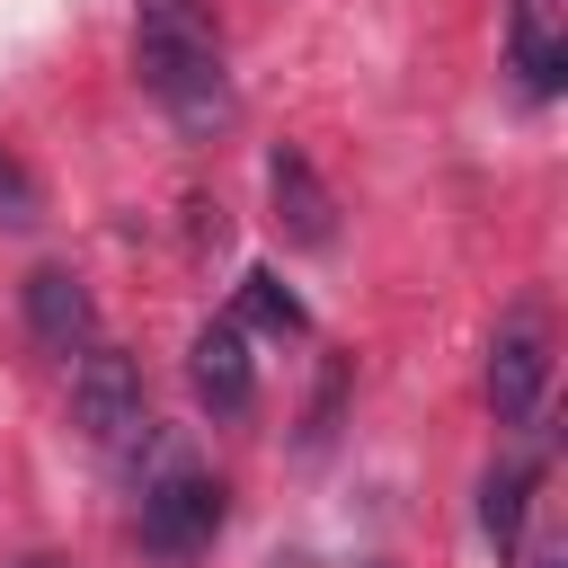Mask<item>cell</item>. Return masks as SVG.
Segmentation results:
<instances>
[{"label":"cell","mask_w":568,"mask_h":568,"mask_svg":"<svg viewBox=\"0 0 568 568\" xmlns=\"http://www.w3.org/2000/svg\"><path fill=\"white\" fill-rule=\"evenodd\" d=\"M133 71L178 133L231 124V71H222V36H213L204 0H142L133 9Z\"/></svg>","instance_id":"1"},{"label":"cell","mask_w":568,"mask_h":568,"mask_svg":"<svg viewBox=\"0 0 568 568\" xmlns=\"http://www.w3.org/2000/svg\"><path fill=\"white\" fill-rule=\"evenodd\" d=\"M71 417H80V435H89L98 453H133V444H151V390H142V364H133L124 346L89 337V346L71 355Z\"/></svg>","instance_id":"2"},{"label":"cell","mask_w":568,"mask_h":568,"mask_svg":"<svg viewBox=\"0 0 568 568\" xmlns=\"http://www.w3.org/2000/svg\"><path fill=\"white\" fill-rule=\"evenodd\" d=\"M541 390H550V311L515 302L497 320V337H488V408H497V426H532Z\"/></svg>","instance_id":"3"},{"label":"cell","mask_w":568,"mask_h":568,"mask_svg":"<svg viewBox=\"0 0 568 568\" xmlns=\"http://www.w3.org/2000/svg\"><path fill=\"white\" fill-rule=\"evenodd\" d=\"M213 532H222V479L169 462L142 488V550L151 559H195V550H213Z\"/></svg>","instance_id":"4"},{"label":"cell","mask_w":568,"mask_h":568,"mask_svg":"<svg viewBox=\"0 0 568 568\" xmlns=\"http://www.w3.org/2000/svg\"><path fill=\"white\" fill-rule=\"evenodd\" d=\"M186 382H195V399H204L213 417H248V399H257L248 328H240V320H204L195 346H186Z\"/></svg>","instance_id":"5"},{"label":"cell","mask_w":568,"mask_h":568,"mask_svg":"<svg viewBox=\"0 0 568 568\" xmlns=\"http://www.w3.org/2000/svg\"><path fill=\"white\" fill-rule=\"evenodd\" d=\"M266 204H275V231H284L293 248H328V240H337V204H328L320 169H311L293 142L266 151Z\"/></svg>","instance_id":"6"},{"label":"cell","mask_w":568,"mask_h":568,"mask_svg":"<svg viewBox=\"0 0 568 568\" xmlns=\"http://www.w3.org/2000/svg\"><path fill=\"white\" fill-rule=\"evenodd\" d=\"M27 337H36L44 355H62V364L98 337V302H89V284H80L71 266H36V275H27Z\"/></svg>","instance_id":"7"},{"label":"cell","mask_w":568,"mask_h":568,"mask_svg":"<svg viewBox=\"0 0 568 568\" xmlns=\"http://www.w3.org/2000/svg\"><path fill=\"white\" fill-rule=\"evenodd\" d=\"M506 44H515L524 89H532V98H550V89L568 80V0H515Z\"/></svg>","instance_id":"8"},{"label":"cell","mask_w":568,"mask_h":568,"mask_svg":"<svg viewBox=\"0 0 568 568\" xmlns=\"http://www.w3.org/2000/svg\"><path fill=\"white\" fill-rule=\"evenodd\" d=\"M532 488H541V462H532V453H515V462H497V470L479 479V532L497 541V559H515V550H524Z\"/></svg>","instance_id":"9"},{"label":"cell","mask_w":568,"mask_h":568,"mask_svg":"<svg viewBox=\"0 0 568 568\" xmlns=\"http://www.w3.org/2000/svg\"><path fill=\"white\" fill-rule=\"evenodd\" d=\"M231 320H240V328H266V337H302V328H311V311L284 293L275 266H248V275H240V311H231Z\"/></svg>","instance_id":"10"},{"label":"cell","mask_w":568,"mask_h":568,"mask_svg":"<svg viewBox=\"0 0 568 568\" xmlns=\"http://www.w3.org/2000/svg\"><path fill=\"white\" fill-rule=\"evenodd\" d=\"M44 222V186H36V169L0 142V231H36Z\"/></svg>","instance_id":"11"},{"label":"cell","mask_w":568,"mask_h":568,"mask_svg":"<svg viewBox=\"0 0 568 568\" xmlns=\"http://www.w3.org/2000/svg\"><path fill=\"white\" fill-rule=\"evenodd\" d=\"M18 568H62V559H44V550H36V559H18Z\"/></svg>","instance_id":"12"}]
</instances>
